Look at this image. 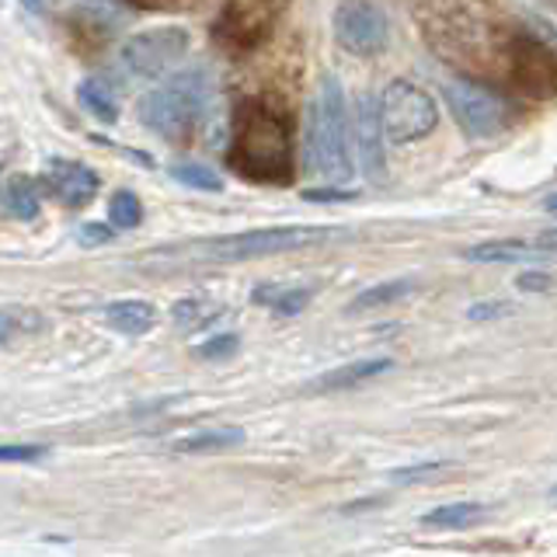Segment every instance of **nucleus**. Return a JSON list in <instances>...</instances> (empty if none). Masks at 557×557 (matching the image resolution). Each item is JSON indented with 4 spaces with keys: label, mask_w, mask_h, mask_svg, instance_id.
<instances>
[{
    "label": "nucleus",
    "mask_w": 557,
    "mask_h": 557,
    "mask_svg": "<svg viewBox=\"0 0 557 557\" xmlns=\"http://www.w3.org/2000/svg\"><path fill=\"white\" fill-rule=\"evenodd\" d=\"M307 161L331 185H345L356 174L352 161V122L342 81L324 74L318 95L310 101V126H307Z\"/></svg>",
    "instance_id": "obj_1"
},
{
    "label": "nucleus",
    "mask_w": 557,
    "mask_h": 557,
    "mask_svg": "<svg viewBox=\"0 0 557 557\" xmlns=\"http://www.w3.org/2000/svg\"><path fill=\"white\" fill-rule=\"evenodd\" d=\"M231 168L251 182H286L293 171L286 122L261 104H244L234 119Z\"/></svg>",
    "instance_id": "obj_2"
},
{
    "label": "nucleus",
    "mask_w": 557,
    "mask_h": 557,
    "mask_svg": "<svg viewBox=\"0 0 557 557\" xmlns=\"http://www.w3.org/2000/svg\"><path fill=\"white\" fill-rule=\"evenodd\" d=\"M209 101H213V84H209L206 70H182V74H171L164 84H157L153 91L144 95L139 119L157 136L185 139L206 122Z\"/></svg>",
    "instance_id": "obj_3"
},
{
    "label": "nucleus",
    "mask_w": 557,
    "mask_h": 557,
    "mask_svg": "<svg viewBox=\"0 0 557 557\" xmlns=\"http://www.w3.org/2000/svg\"><path fill=\"white\" fill-rule=\"evenodd\" d=\"M380 129L394 147L414 144L440 126V104L414 81H391L380 98Z\"/></svg>",
    "instance_id": "obj_4"
},
{
    "label": "nucleus",
    "mask_w": 557,
    "mask_h": 557,
    "mask_svg": "<svg viewBox=\"0 0 557 557\" xmlns=\"http://www.w3.org/2000/svg\"><path fill=\"white\" fill-rule=\"evenodd\" d=\"M331 237L327 226H261V231H244L231 237H213L202 240L196 255L206 261H248V258H265V255H283L307 248Z\"/></svg>",
    "instance_id": "obj_5"
},
{
    "label": "nucleus",
    "mask_w": 557,
    "mask_h": 557,
    "mask_svg": "<svg viewBox=\"0 0 557 557\" xmlns=\"http://www.w3.org/2000/svg\"><path fill=\"white\" fill-rule=\"evenodd\" d=\"M191 35L178 25H164V28H147L136 32L133 39L122 46L119 60L126 66V74L139 81H157L168 77L174 66L188 57Z\"/></svg>",
    "instance_id": "obj_6"
},
{
    "label": "nucleus",
    "mask_w": 557,
    "mask_h": 557,
    "mask_svg": "<svg viewBox=\"0 0 557 557\" xmlns=\"http://www.w3.org/2000/svg\"><path fill=\"white\" fill-rule=\"evenodd\" d=\"M446 101L453 115H457L460 129L467 136H478V139H487V136H498L505 129V122H509V109H505V101L487 91L481 84H467V81H449L446 84Z\"/></svg>",
    "instance_id": "obj_7"
},
{
    "label": "nucleus",
    "mask_w": 557,
    "mask_h": 557,
    "mask_svg": "<svg viewBox=\"0 0 557 557\" xmlns=\"http://www.w3.org/2000/svg\"><path fill=\"white\" fill-rule=\"evenodd\" d=\"M335 39L356 57H376L391 42L387 17L370 0H348L335 14Z\"/></svg>",
    "instance_id": "obj_8"
},
{
    "label": "nucleus",
    "mask_w": 557,
    "mask_h": 557,
    "mask_svg": "<svg viewBox=\"0 0 557 557\" xmlns=\"http://www.w3.org/2000/svg\"><path fill=\"white\" fill-rule=\"evenodd\" d=\"M289 0H231L223 11V39L237 46H255L272 32L278 14L286 11Z\"/></svg>",
    "instance_id": "obj_9"
},
{
    "label": "nucleus",
    "mask_w": 557,
    "mask_h": 557,
    "mask_svg": "<svg viewBox=\"0 0 557 557\" xmlns=\"http://www.w3.org/2000/svg\"><path fill=\"white\" fill-rule=\"evenodd\" d=\"M509 74L519 87H527L530 95L550 98L557 87L554 52L533 39H516L509 49Z\"/></svg>",
    "instance_id": "obj_10"
},
{
    "label": "nucleus",
    "mask_w": 557,
    "mask_h": 557,
    "mask_svg": "<svg viewBox=\"0 0 557 557\" xmlns=\"http://www.w3.org/2000/svg\"><path fill=\"white\" fill-rule=\"evenodd\" d=\"M46 188L63 206L81 209V206H87V202L98 196L101 182H98V174L87 168V164H81V161H63V157H60V161H49L46 164Z\"/></svg>",
    "instance_id": "obj_11"
},
{
    "label": "nucleus",
    "mask_w": 557,
    "mask_h": 557,
    "mask_svg": "<svg viewBox=\"0 0 557 557\" xmlns=\"http://www.w3.org/2000/svg\"><path fill=\"white\" fill-rule=\"evenodd\" d=\"M356 144H359V161L362 171L370 174L373 182H383L387 174V153H383V129H380V109L376 98L362 95L356 101Z\"/></svg>",
    "instance_id": "obj_12"
},
{
    "label": "nucleus",
    "mask_w": 557,
    "mask_h": 557,
    "mask_svg": "<svg viewBox=\"0 0 557 557\" xmlns=\"http://www.w3.org/2000/svg\"><path fill=\"white\" fill-rule=\"evenodd\" d=\"M394 370V359L387 356H376V359H356L348 366H338V370H327L318 380L310 383L313 394H327V391H348V387H359V383L373 380L380 373H391Z\"/></svg>",
    "instance_id": "obj_13"
},
{
    "label": "nucleus",
    "mask_w": 557,
    "mask_h": 557,
    "mask_svg": "<svg viewBox=\"0 0 557 557\" xmlns=\"http://www.w3.org/2000/svg\"><path fill=\"white\" fill-rule=\"evenodd\" d=\"M104 321H109V327L122 331V335H147L157 324V310L147 300H115L104 307Z\"/></svg>",
    "instance_id": "obj_14"
},
{
    "label": "nucleus",
    "mask_w": 557,
    "mask_h": 557,
    "mask_svg": "<svg viewBox=\"0 0 557 557\" xmlns=\"http://www.w3.org/2000/svg\"><path fill=\"white\" fill-rule=\"evenodd\" d=\"M240 443H244L240 429H213V432L182 435V440L171 443V453H178V457H202V453H223V449H234Z\"/></svg>",
    "instance_id": "obj_15"
},
{
    "label": "nucleus",
    "mask_w": 557,
    "mask_h": 557,
    "mask_svg": "<svg viewBox=\"0 0 557 557\" xmlns=\"http://www.w3.org/2000/svg\"><path fill=\"white\" fill-rule=\"evenodd\" d=\"M536 258V244L527 240H484L467 248V261H484V265H509V261Z\"/></svg>",
    "instance_id": "obj_16"
},
{
    "label": "nucleus",
    "mask_w": 557,
    "mask_h": 557,
    "mask_svg": "<svg viewBox=\"0 0 557 557\" xmlns=\"http://www.w3.org/2000/svg\"><path fill=\"white\" fill-rule=\"evenodd\" d=\"M484 516V505L478 502H453V505H440L422 516V527L429 530H467Z\"/></svg>",
    "instance_id": "obj_17"
},
{
    "label": "nucleus",
    "mask_w": 557,
    "mask_h": 557,
    "mask_svg": "<svg viewBox=\"0 0 557 557\" xmlns=\"http://www.w3.org/2000/svg\"><path fill=\"white\" fill-rule=\"evenodd\" d=\"M77 98H81V104L87 112H91L98 122H112L119 119V101H115V91L104 81H98V77H91V81H81V91H77Z\"/></svg>",
    "instance_id": "obj_18"
},
{
    "label": "nucleus",
    "mask_w": 557,
    "mask_h": 557,
    "mask_svg": "<svg viewBox=\"0 0 557 557\" xmlns=\"http://www.w3.org/2000/svg\"><path fill=\"white\" fill-rule=\"evenodd\" d=\"M174 324L182 331H196V327H209L216 318H223V307L220 304H209L206 296H188V300H178L171 310Z\"/></svg>",
    "instance_id": "obj_19"
},
{
    "label": "nucleus",
    "mask_w": 557,
    "mask_h": 557,
    "mask_svg": "<svg viewBox=\"0 0 557 557\" xmlns=\"http://www.w3.org/2000/svg\"><path fill=\"white\" fill-rule=\"evenodd\" d=\"M4 199H8V209L17 220H35V216H39V209H42L39 185H35L32 178H25V174H14V178L8 182Z\"/></svg>",
    "instance_id": "obj_20"
},
{
    "label": "nucleus",
    "mask_w": 557,
    "mask_h": 557,
    "mask_svg": "<svg viewBox=\"0 0 557 557\" xmlns=\"http://www.w3.org/2000/svg\"><path fill=\"white\" fill-rule=\"evenodd\" d=\"M414 289V278H391V283H380V286H370L362 289L352 304H348V313H359V310H376V307H387L400 296H408Z\"/></svg>",
    "instance_id": "obj_21"
},
{
    "label": "nucleus",
    "mask_w": 557,
    "mask_h": 557,
    "mask_svg": "<svg viewBox=\"0 0 557 557\" xmlns=\"http://www.w3.org/2000/svg\"><path fill=\"white\" fill-rule=\"evenodd\" d=\"M251 300L261 304V307H272L275 313H283V318H293V313H300L307 304H310V289H283V286H258L251 293Z\"/></svg>",
    "instance_id": "obj_22"
},
{
    "label": "nucleus",
    "mask_w": 557,
    "mask_h": 557,
    "mask_svg": "<svg viewBox=\"0 0 557 557\" xmlns=\"http://www.w3.org/2000/svg\"><path fill=\"white\" fill-rule=\"evenodd\" d=\"M39 327V313L25 307H4L0 310V345H11L28 331Z\"/></svg>",
    "instance_id": "obj_23"
},
{
    "label": "nucleus",
    "mask_w": 557,
    "mask_h": 557,
    "mask_svg": "<svg viewBox=\"0 0 557 557\" xmlns=\"http://www.w3.org/2000/svg\"><path fill=\"white\" fill-rule=\"evenodd\" d=\"M109 220L115 231H133L144 220V206L133 196V191H115L112 202H109Z\"/></svg>",
    "instance_id": "obj_24"
},
{
    "label": "nucleus",
    "mask_w": 557,
    "mask_h": 557,
    "mask_svg": "<svg viewBox=\"0 0 557 557\" xmlns=\"http://www.w3.org/2000/svg\"><path fill=\"white\" fill-rule=\"evenodd\" d=\"M171 178L182 182L188 188H199V191H220L223 188V178L216 171H209L202 164H174L171 168Z\"/></svg>",
    "instance_id": "obj_25"
},
{
    "label": "nucleus",
    "mask_w": 557,
    "mask_h": 557,
    "mask_svg": "<svg viewBox=\"0 0 557 557\" xmlns=\"http://www.w3.org/2000/svg\"><path fill=\"white\" fill-rule=\"evenodd\" d=\"M449 463L443 460H432V463H414V467H400V470H391V481L394 484H408V481H422V478H432V474H440V470H446Z\"/></svg>",
    "instance_id": "obj_26"
},
{
    "label": "nucleus",
    "mask_w": 557,
    "mask_h": 557,
    "mask_svg": "<svg viewBox=\"0 0 557 557\" xmlns=\"http://www.w3.org/2000/svg\"><path fill=\"white\" fill-rule=\"evenodd\" d=\"M46 457V446H0V463H32V460H42Z\"/></svg>",
    "instance_id": "obj_27"
},
{
    "label": "nucleus",
    "mask_w": 557,
    "mask_h": 557,
    "mask_svg": "<svg viewBox=\"0 0 557 557\" xmlns=\"http://www.w3.org/2000/svg\"><path fill=\"white\" fill-rule=\"evenodd\" d=\"M237 335H216V338H209L206 345H199V356L202 359H226V356H234L237 352Z\"/></svg>",
    "instance_id": "obj_28"
},
{
    "label": "nucleus",
    "mask_w": 557,
    "mask_h": 557,
    "mask_svg": "<svg viewBox=\"0 0 557 557\" xmlns=\"http://www.w3.org/2000/svg\"><path fill=\"white\" fill-rule=\"evenodd\" d=\"M516 286L522 293H550L554 289V275L550 272H522L516 278Z\"/></svg>",
    "instance_id": "obj_29"
},
{
    "label": "nucleus",
    "mask_w": 557,
    "mask_h": 557,
    "mask_svg": "<svg viewBox=\"0 0 557 557\" xmlns=\"http://www.w3.org/2000/svg\"><path fill=\"white\" fill-rule=\"evenodd\" d=\"M304 199L307 202H348V199H356V191H348V188H307L304 191Z\"/></svg>",
    "instance_id": "obj_30"
},
{
    "label": "nucleus",
    "mask_w": 557,
    "mask_h": 557,
    "mask_svg": "<svg viewBox=\"0 0 557 557\" xmlns=\"http://www.w3.org/2000/svg\"><path fill=\"white\" fill-rule=\"evenodd\" d=\"M505 313H512V304H474L467 310L470 321H495V318H505Z\"/></svg>",
    "instance_id": "obj_31"
},
{
    "label": "nucleus",
    "mask_w": 557,
    "mask_h": 557,
    "mask_svg": "<svg viewBox=\"0 0 557 557\" xmlns=\"http://www.w3.org/2000/svg\"><path fill=\"white\" fill-rule=\"evenodd\" d=\"M77 237H81V244H109L112 231L104 223H84Z\"/></svg>",
    "instance_id": "obj_32"
},
{
    "label": "nucleus",
    "mask_w": 557,
    "mask_h": 557,
    "mask_svg": "<svg viewBox=\"0 0 557 557\" xmlns=\"http://www.w3.org/2000/svg\"><path fill=\"white\" fill-rule=\"evenodd\" d=\"M22 8H25L28 14H42V8H46V0H22Z\"/></svg>",
    "instance_id": "obj_33"
}]
</instances>
